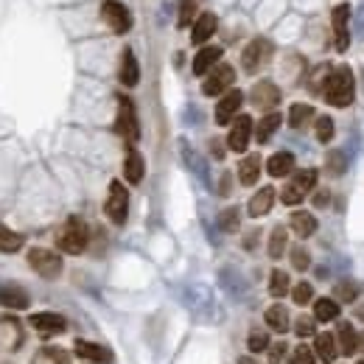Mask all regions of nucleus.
Masks as SVG:
<instances>
[{"mask_svg":"<svg viewBox=\"0 0 364 364\" xmlns=\"http://www.w3.org/2000/svg\"><path fill=\"white\" fill-rule=\"evenodd\" d=\"M322 95L331 107H350L353 104V95H356V82H353V70L348 65H339L328 73L325 79V87H322Z\"/></svg>","mask_w":364,"mask_h":364,"instance_id":"f257e3e1","label":"nucleus"},{"mask_svg":"<svg viewBox=\"0 0 364 364\" xmlns=\"http://www.w3.org/2000/svg\"><path fill=\"white\" fill-rule=\"evenodd\" d=\"M87 241H90L87 225H85L82 219H76V216H70V219L62 225L59 235H56L59 250L68 252V255H79V252H85V250H87Z\"/></svg>","mask_w":364,"mask_h":364,"instance_id":"f03ea898","label":"nucleus"},{"mask_svg":"<svg viewBox=\"0 0 364 364\" xmlns=\"http://www.w3.org/2000/svg\"><path fill=\"white\" fill-rule=\"evenodd\" d=\"M314 185H317V171H314V168L297 171V174L291 177V182L280 191L283 205H300V202L306 199V193H311V191H314Z\"/></svg>","mask_w":364,"mask_h":364,"instance_id":"7ed1b4c3","label":"nucleus"},{"mask_svg":"<svg viewBox=\"0 0 364 364\" xmlns=\"http://www.w3.org/2000/svg\"><path fill=\"white\" fill-rule=\"evenodd\" d=\"M115 129H118V135L124 137L129 146H135L137 137H140V124H137L135 104H132L127 95L118 98V121H115Z\"/></svg>","mask_w":364,"mask_h":364,"instance_id":"20e7f679","label":"nucleus"},{"mask_svg":"<svg viewBox=\"0 0 364 364\" xmlns=\"http://www.w3.org/2000/svg\"><path fill=\"white\" fill-rule=\"evenodd\" d=\"M107 216L112 225H124L127 222V213H129V191L121 185V182H109V196H107V205H104Z\"/></svg>","mask_w":364,"mask_h":364,"instance_id":"39448f33","label":"nucleus"},{"mask_svg":"<svg viewBox=\"0 0 364 364\" xmlns=\"http://www.w3.org/2000/svg\"><path fill=\"white\" fill-rule=\"evenodd\" d=\"M28 267L40 274V277L53 280V277H59V274H62V258H59L53 250L34 247V250L28 252Z\"/></svg>","mask_w":364,"mask_h":364,"instance_id":"423d86ee","label":"nucleus"},{"mask_svg":"<svg viewBox=\"0 0 364 364\" xmlns=\"http://www.w3.org/2000/svg\"><path fill=\"white\" fill-rule=\"evenodd\" d=\"M101 20L115 31V34H127L132 28V14L124 3L118 0H104L101 3Z\"/></svg>","mask_w":364,"mask_h":364,"instance_id":"0eeeda50","label":"nucleus"},{"mask_svg":"<svg viewBox=\"0 0 364 364\" xmlns=\"http://www.w3.org/2000/svg\"><path fill=\"white\" fill-rule=\"evenodd\" d=\"M269 56H272V43L258 37V40H252L250 46L244 48V53H241V65H244L247 73H258V70L269 62Z\"/></svg>","mask_w":364,"mask_h":364,"instance_id":"6e6552de","label":"nucleus"},{"mask_svg":"<svg viewBox=\"0 0 364 364\" xmlns=\"http://www.w3.org/2000/svg\"><path fill=\"white\" fill-rule=\"evenodd\" d=\"M235 82V70H232V65H216L213 70H210V76L205 79V85H202V92L205 95H219V92H225Z\"/></svg>","mask_w":364,"mask_h":364,"instance_id":"1a4fd4ad","label":"nucleus"},{"mask_svg":"<svg viewBox=\"0 0 364 364\" xmlns=\"http://www.w3.org/2000/svg\"><path fill=\"white\" fill-rule=\"evenodd\" d=\"M250 135H252V118L250 115H238L235 121H232V127H230V135H228V146L232 151H247V146H250Z\"/></svg>","mask_w":364,"mask_h":364,"instance_id":"9d476101","label":"nucleus"},{"mask_svg":"<svg viewBox=\"0 0 364 364\" xmlns=\"http://www.w3.org/2000/svg\"><path fill=\"white\" fill-rule=\"evenodd\" d=\"M333 20V37H336V50H348L350 46V31H348V20H350V6L348 3H339L331 14Z\"/></svg>","mask_w":364,"mask_h":364,"instance_id":"9b49d317","label":"nucleus"},{"mask_svg":"<svg viewBox=\"0 0 364 364\" xmlns=\"http://www.w3.org/2000/svg\"><path fill=\"white\" fill-rule=\"evenodd\" d=\"M241 104H244V92L230 90L228 95H225V98L216 104V124H219V127H228V124H232V118L238 115Z\"/></svg>","mask_w":364,"mask_h":364,"instance_id":"f8f14e48","label":"nucleus"},{"mask_svg":"<svg viewBox=\"0 0 364 364\" xmlns=\"http://www.w3.org/2000/svg\"><path fill=\"white\" fill-rule=\"evenodd\" d=\"M23 345V328L14 317H0V348L14 353Z\"/></svg>","mask_w":364,"mask_h":364,"instance_id":"ddd939ff","label":"nucleus"},{"mask_svg":"<svg viewBox=\"0 0 364 364\" xmlns=\"http://www.w3.org/2000/svg\"><path fill=\"white\" fill-rule=\"evenodd\" d=\"M31 328H37L43 336H50V333H62L68 328V319L62 314H53V311H40V314H31Z\"/></svg>","mask_w":364,"mask_h":364,"instance_id":"4468645a","label":"nucleus"},{"mask_svg":"<svg viewBox=\"0 0 364 364\" xmlns=\"http://www.w3.org/2000/svg\"><path fill=\"white\" fill-rule=\"evenodd\" d=\"M250 95H252V104L258 109H274L280 104V90H277V85H272V82H258Z\"/></svg>","mask_w":364,"mask_h":364,"instance_id":"2eb2a0df","label":"nucleus"},{"mask_svg":"<svg viewBox=\"0 0 364 364\" xmlns=\"http://www.w3.org/2000/svg\"><path fill=\"white\" fill-rule=\"evenodd\" d=\"M118 79L124 87H135L140 82V68H137V59H135V50L132 48H124L121 53V70H118Z\"/></svg>","mask_w":364,"mask_h":364,"instance_id":"dca6fc26","label":"nucleus"},{"mask_svg":"<svg viewBox=\"0 0 364 364\" xmlns=\"http://www.w3.org/2000/svg\"><path fill=\"white\" fill-rule=\"evenodd\" d=\"M73 350H76V356H82V359H87V362H98V364L112 362V353H109L104 345H95V342H87V339H76Z\"/></svg>","mask_w":364,"mask_h":364,"instance_id":"f3484780","label":"nucleus"},{"mask_svg":"<svg viewBox=\"0 0 364 364\" xmlns=\"http://www.w3.org/2000/svg\"><path fill=\"white\" fill-rule=\"evenodd\" d=\"M336 345H339V353H345V356L359 353V333H356V328H353L350 322H339Z\"/></svg>","mask_w":364,"mask_h":364,"instance_id":"a211bd4d","label":"nucleus"},{"mask_svg":"<svg viewBox=\"0 0 364 364\" xmlns=\"http://www.w3.org/2000/svg\"><path fill=\"white\" fill-rule=\"evenodd\" d=\"M0 306L11 311H23L28 309V294L20 286H0Z\"/></svg>","mask_w":364,"mask_h":364,"instance_id":"6ab92c4d","label":"nucleus"},{"mask_svg":"<svg viewBox=\"0 0 364 364\" xmlns=\"http://www.w3.org/2000/svg\"><path fill=\"white\" fill-rule=\"evenodd\" d=\"M272 202H274V188H269V185H264L252 199H250V216L252 219H261V216H267L269 210H272Z\"/></svg>","mask_w":364,"mask_h":364,"instance_id":"aec40b11","label":"nucleus"},{"mask_svg":"<svg viewBox=\"0 0 364 364\" xmlns=\"http://www.w3.org/2000/svg\"><path fill=\"white\" fill-rule=\"evenodd\" d=\"M143 171H146V163H143V154L129 146V151H127V157H124V177L129 185H137V182L143 180Z\"/></svg>","mask_w":364,"mask_h":364,"instance_id":"412c9836","label":"nucleus"},{"mask_svg":"<svg viewBox=\"0 0 364 364\" xmlns=\"http://www.w3.org/2000/svg\"><path fill=\"white\" fill-rule=\"evenodd\" d=\"M213 31H216V14L205 11V14H199V20L193 23L191 43H193V46H202V43H208V40L213 37Z\"/></svg>","mask_w":364,"mask_h":364,"instance_id":"4be33fe9","label":"nucleus"},{"mask_svg":"<svg viewBox=\"0 0 364 364\" xmlns=\"http://www.w3.org/2000/svg\"><path fill=\"white\" fill-rule=\"evenodd\" d=\"M261 177V154H247L238 163V180L241 185H255Z\"/></svg>","mask_w":364,"mask_h":364,"instance_id":"5701e85b","label":"nucleus"},{"mask_svg":"<svg viewBox=\"0 0 364 364\" xmlns=\"http://www.w3.org/2000/svg\"><path fill=\"white\" fill-rule=\"evenodd\" d=\"M219 59H222V48H202L193 56V76H205L210 68H216Z\"/></svg>","mask_w":364,"mask_h":364,"instance_id":"b1692460","label":"nucleus"},{"mask_svg":"<svg viewBox=\"0 0 364 364\" xmlns=\"http://www.w3.org/2000/svg\"><path fill=\"white\" fill-rule=\"evenodd\" d=\"M291 230L300 235V238H311L317 232V216H311L309 210H294L291 213Z\"/></svg>","mask_w":364,"mask_h":364,"instance_id":"393cba45","label":"nucleus"},{"mask_svg":"<svg viewBox=\"0 0 364 364\" xmlns=\"http://www.w3.org/2000/svg\"><path fill=\"white\" fill-rule=\"evenodd\" d=\"M267 171L272 174V177H286V174H291L294 171V154L291 151H277L269 157V163H267Z\"/></svg>","mask_w":364,"mask_h":364,"instance_id":"a878e982","label":"nucleus"},{"mask_svg":"<svg viewBox=\"0 0 364 364\" xmlns=\"http://www.w3.org/2000/svg\"><path fill=\"white\" fill-rule=\"evenodd\" d=\"M314 353H317V359L322 362H333L336 359V353H339V345H336V336H331V333H317V339H314Z\"/></svg>","mask_w":364,"mask_h":364,"instance_id":"bb28decb","label":"nucleus"},{"mask_svg":"<svg viewBox=\"0 0 364 364\" xmlns=\"http://www.w3.org/2000/svg\"><path fill=\"white\" fill-rule=\"evenodd\" d=\"M339 303L333 300V297H319L317 303H314V317L319 322H333V319H339Z\"/></svg>","mask_w":364,"mask_h":364,"instance_id":"cd10ccee","label":"nucleus"},{"mask_svg":"<svg viewBox=\"0 0 364 364\" xmlns=\"http://www.w3.org/2000/svg\"><path fill=\"white\" fill-rule=\"evenodd\" d=\"M31 364H70V356L62 348H40Z\"/></svg>","mask_w":364,"mask_h":364,"instance_id":"c85d7f7f","label":"nucleus"},{"mask_svg":"<svg viewBox=\"0 0 364 364\" xmlns=\"http://www.w3.org/2000/svg\"><path fill=\"white\" fill-rule=\"evenodd\" d=\"M311 118H314V107H311V104H291V109H289V124H291L294 129H303Z\"/></svg>","mask_w":364,"mask_h":364,"instance_id":"c756f323","label":"nucleus"},{"mask_svg":"<svg viewBox=\"0 0 364 364\" xmlns=\"http://www.w3.org/2000/svg\"><path fill=\"white\" fill-rule=\"evenodd\" d=\"M280 121H283V118H280L277 112H269L267 118H261V124L255 127V140H258V143H267V140H269V137L277 132Z\"/></svg>","mask_w":364,"mask_h":364,"instance_id":"7c9ffc66","label":"nucleus"},{"mask_svg":"<svg viewBox=\"0 0 364 364\" xmlns=\"http://www.w3.org/2000/svg\"><path fill=\"white\" fill-rule=\"evenodd\" d=\"M286 247H289V232L283 225H277L272 230V235H269V258H283V252H286Z\"/></svg>","mask_w":364,"mask_h":364,"instance_id":"2f4dec72","label":"nucleus"},{"mask_svg":"<svg viewBox=\"0 0 364 364\" xmlns=\"http://www.w3.org/2000/svg\"><path fill=\"white\" fill-rule=\"evenodd\" d=\"M359 283H353V280H342V283H336V289H333V300L336 303H353L356 297H359Z\"/></svg>","mask_w":364,"mask_h":364,"instance_id":"473e14b6","label":"nucleus"},{"mask_svg":"<svg viewBox=\"0 0 364 364\" xmlns=\"http://www.w3.org/2000/svg\"><path fill=\"white\" fill-rule=\"evenodd\" d=\"M267 325L277 331V333H286L289 331V311L283 309V306H272L269 311H267Z\"/></svg>","mask_w":364,"mask_h":364,"instance_id":"72a5a7b5","label":"nucleus"},{"mask_svg":"<svg viewBox=\"0 0 364 364\" xmlns=\"http://www.w3.org/2000/svg\"><path fill=\"white\" fill-rule=\"evenodd\" d=\"M23 247V235L0 225V252H17Z\"/></svg>","mask_w":364,"mask_h":364,"instance_id":"f704fd0d","label":"nucleus"},{"mask_svg":"<svg viewBox=\"0 0 364 364\" xmlns=\"http://www.w3.org/2000/svg\"><path fill=\"white\" fill-rule=\"evenodd\" d=\"M289 291V274L283 272V269H274L269 274V294L272 297H283Z\"/></svg>","mask_w":364,"mask_h":364,"instance_id":"c9c22d12","label":"nucleus"},{"mask_svg":"<svg viewBox=\"0 0 364 364\" xmlns=\"http://www.w3.org/2000/svg\"><path fill=\"white\" fill-rule=\"evenodd\" d=\"M317 362V353H314V348H309V345H297L291 353H289V364H314Z\"/></svg>","mask_w":364,"mask_h":364,"instance_id":"e433bc0d","label":"nucleus"},{"mask_svg":"<svg viewBox=\"0 0 364 364\" xmlns=\"http://www.w3.org/2000/svg\"><path fill=\"white\" fill-rule=\"evenodd\" d=\"M291 297H294V303L297 306H306V303H311L314 300V289H311V283H297L294 286V291H291Z\"/></svg>","mask_w":364,"mask_h":364,"instance_id":"4c0bfd02","label":"nucleus"},{"mask_svg":"<svg viewBox=\"0 0 364 364\" xmlns=\"http://www.w3.org/2000/svg\"><path fill=\"white\" fill-rule=\"evenodd\" d=\"M238 208H228L222 216H219V228L225 230V232H235L238 230Z\"/></svg>","mask_w":364,"mask_h":364,"instance_id":"58836bf2","label":"nucleus"},{"mask_svg":"<svg viewBox=\"0 0 364 364\" xmlns=\"http://www.w3.org/2000/svg\"><path fill=\"white\" fill-rule=\"evenodd\" d=\"M247 348H250L252 353H261V350H267V348H269V336H267L264 331H252V333H250V339H247Z\"/></svg>","mask_w":364,"mask_h":364,"instance_id":"ea45409f","label":"nucleus"},{"mask_svg":"<svg viewBox=\"0 0 364 364\" xmlns=\"http://www.w3.org/2000/svg\"><path fill=\"white\" fill-rule=\"evenodd\" d=\"M193 14H196V0H180V20H177V26L185 28L193 20Z\"/></svg>","mask_w":364,"mask_h":364,"instance_id":"a19ab883","label":"nucleus"},{"mask_svg":"<svg viewBox=\"0 0 364 364\" xmlns=\"http://www.w3.org/2000/svg\"><path fill=\"white\" fill-rule=\"evenodd\" d=\"M325 163H328V171H331L333 177H339V174H345V154H342V151H331Z\"/></svg>","mask_w":364,"mask_h":364,"instance_id":"79ce46f5","label":"nucleus"},{"mask_svg":"<svg viewBox=\"0 0 364 364\" xmlns=\"http://www.w3.org/2000/svg\"><path fill=\"white\" fill-rule=\"evenodd\" d=\"M331 137H333V121L328 115H322V118H317V140L319 143H328Z\"/></svg>","mask_w":364,"mask_h":364,"instance_id":"37998d69","label":"nucleus"},{"mask_svg":"<svg viewBox=\"0 0 364 364\" xmlns=\"http://www.w3.org/2000/svg\"><path fill=\"white\" fill-rule=\"evenodd\" d=\"M291 264H294V269H309V264H311V258H309V252L303 250V247H294L291 250Z\"/></svg>","mask_w":364,"mask_h":364,"instance_id":"c03bdc74","label":"nucleus"},{"mask_svg":"<svg viewBox=\"0 0 364 364\" xmlns=\"http://www.w3.org/2000/svg\"><path fill=\"white\" fill-rule=\"evenodd\" d=\"M294 331H297V336H300V339H309V336H314V319H311V317H300V319H297V325H294Z\"/></svg>","mask_w":364,"mask_h":364,"instance_id":"a18cd8bd","label":"nucleus"},{"mask_svg":"<svg viewBox=\"0 0 364 364\" xmlns=\"http://www.w3.org/2000/svg\"><path fill=\"white\" fill-rule=\"evenodd\" d=\"M283 350H289V348H286V345H274V348H272V353H269V359H272V362H280V356H283Z\"/></svg>","mask_w":364,"mask_h":364,"instance_id":"49530a36","label":"nucleus"},{"mask_svg":"<svg viewBox=\"0 0 364 364\" xmlns=\"http://www.w3.org/2000/svg\"><path fill=\"white\" fill-rule=\"evenodd\" d=\"M328 199H331V196H328L325 191H319V193H317V199H314V202H317L319 208H322V205H328Z\"/></svg>","mask_w":364,"mask_h":364,"instance_id":"de8ad7c7","label":"nucleus"},{"mask_svg":"<svg viewBox=\"0 0 364 364\" xmlns=\"http://www.w3.org/2000/svg\"><path fill=\"white\" fill-rule=\"evenodd\" d=\"M238 364H258V362H255V359H250V356H244V359H241Z\"/></svg>","mask_w":364,"mask_h":364,"instance_id":"09e8293b","label":"nucleus"},{"mask_svg":"<svg viewBox=\"0 0 364 364\" xmlns=\"http://www.w3.org/2000/svg\"><path fill=\"white\" fill-rule=\"evenodd\" d=\"M359 353H364V333H359Z\"/></svg>","mask_w":364,"mask_h":364,"instance_id":"8fccbe9b","label":"nucleus"},{"mask_svg":"<svg viewBox=\"0 0 364 364\" xmlns=\"http://www.w3.org/2000/svg\"><path fill=\"white\" fill-rule=\"evenodd\" d=\"M356 314H359V317L364 319V306H359V311H356Z\"/></svg>","mask_w":364,"mask_h":364,"instance_id":"3c124183","label":"nucleus"},{"mask_svg":"<svg viewBox=\"0 0 364 364\" xmlns=\"http://www.w3.org/2000/svg\"><path fill=\"white\" fill-rule=\"evenodd\" d=\"M362 364H364V362H362Z\"/></svg>","mask_w":364,"mask_h":364,"instance_id":"603ef678","label":"nucleus"}]
</instances>
